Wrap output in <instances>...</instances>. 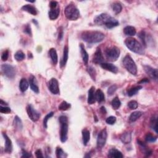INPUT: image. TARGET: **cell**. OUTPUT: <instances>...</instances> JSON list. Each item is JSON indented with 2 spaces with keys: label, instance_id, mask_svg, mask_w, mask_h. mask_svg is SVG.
Wrapping results in <instances>:
<instances>
[{
  "label": "cell",
  "instance_id": "cell-23",
  "mask_svg": "<svg viewBox=\"0 0 158 158\" xmlns=\"http://www.w3.org/2000/svg\"><path fill=\"white\" fill-rule=\"evenodd\" d=\"M49 55H50L51 61L54 65H56L58 61V57L56 50L54 48H51L49 51Z\"/></svg>",
  "mask_w": 158,
  "mask_h": 158
},
{
  "label": "cell",
  "instance_id": "cell-52",
  "mask_svg": "<svg viewBox=\"0 0 158 158\" xmlns=\"http://www.w3.org/2000/svg\"><path fill=\"white\" fill-rule=\"evenodd\" d=\"M149 80L148 79H142L140 81H139V84H145V83H148Z\"/></svg>",
  "mask_w": 158,
  "mask_h": 158
},
{
  "label": "cell",
  "instance_id": "cell-36",
  "mask_svg": "<svg viewBox=\"0 0 158 158\" xmlns=\"http://www.w3.org/2000/svg\"><path fill=\"white\" fill-rule=\"evenodd\" d=\"M56 154L57 157L58 158H63V157H66L67 156V154L60 147H58L56 150Z\"/></svg>",
  "mask_w": 158,
  "mask_h": 158
},
{
  "label": "cell",
  "instance_id": "cell-26",
  "mask_svg": "<svg viewBox=\"0 0 158 158\" xmlns=\"http://www.w3.org/2000/svg\"><path fill=\"white\" fill-rule=\"evenodd\" d=\"M136 32L137 31H136L135 28L132 26H127L124 29V33L127 36H134L136 34Z\"/></svg>",
  "mask_w": 158,
  "mask_h": 158
},
{
  "label": "cell",
  "instance_id": "cell-44",
  "mask_svg": "<svg viewBox=\"0 0 158 158\" xmlns=\"http://www.w3.org/2000/svg\"><path fill=\"white\" fill-rule=\"evenodd\" d=\"M116 122V117L114 116H110L106 119V122L109 125H113Z\"/></svg>",
  "mask_w": 158,
  "mask_h": 158
},
{
  "label": "cell",
  "instance_id": "cell-33",
  "mask_svg": "<svg viewBox=\"0 0 158 158\" xmlns=\"http://www.w3.org/2000/svg\"><path fill=\"white\" fill-rule=\"evenodd\" d=\"M111 105L112 107L114 109V110H117L118 109L121 107V102L119 99L118 97H116L115 98H114V100L111 102Z\"/></svg>",
  "mask_w": 158,
  "mask_h": 158
},
{
  "label": "cell",
  "instance_id": "cell-12",
  "mask_svg": "<svg viewBox=\"0 0 158 158\" xmlns=\"http://www.w3.org/2000/svg\"><path fill=\"white\" fill-rule=\"evenodd\" d=\"M144 70L145 72L147 74L149 77L154 80H157V77H158V72L157 69L152 68V67L150 66H147V65H145V66H143Z\"/></svg>",
  "mask_w": 158,
  "mask_h": 158
},
{
  "label": "cell",
  "instance_id": "cell-17",
  "mask_svg": "<svg viewBox=\"0 0 158 158\" xmlns=\"http://www.w3.org/2000/svg\"><path fill=\"white\" fill-rule=\"evenodd\" d=\"M108 157L111 158H122L124 157V156L120 151L115 148H112L109 151Z\"/></svg>",
  "mask_w": 158,
  "mask_h": 158
},
{
  "label": "cell",
  "instance_id": "cell-28",
  "mask_svg": "<svg viewBox=\"0 0 158 158\" xmlns=\"http://www.w3.org/2000/svg\"><path fill=\"white\" fill-rule=\"evenodd\" d=\"M29 86V84L25 79H22L19 83V88L22 92H25Z\"/></svg>",
  "mask_w": 158,
  "mask_h": 158
},
{
  "label": "cell",
  "instance_id": "cell-6",
  "mask_svg": "<svg viewBox=\"0 0 158 158\" xmlns=\"http://www.w3.org/2000/svg\"><path fill=\"white\" fill-rule=\"evenodd\" d=\"M124 66L127 71L133 75L137 74V67L133 59L130 55L125 56L122 60Z\"/></svg>",
  "mask_w": 158,
  "mask_h": 158
},
{
  "label": "cell",
  "instance_id": "cell-1",
  "mask_svg": "<svg viewBox=\"0 0 158 158\" xmlns=\"http://www.w3.org/2000/svg\"><path fill=\"white\" fill-rule=\"evenodd\" d=\"M94 22L98 25H105L107 29H112L119 25V22L116 19L106 13L96 16Z\"/></svg>",
  "mask_w": 158,
  "mask_h": 158
},
{
  "label": "cell",
  "instance_id": "cell-21",
  "mask_svg": "<svg viewBox=\"0 0 158 158\" xmlns=\"http://www.w3.org/2000/svg\"><path fill=\"white\" fill-rule=\"evenodd\" d=\"M95 100L98 103H102L105 100V96L104 93L100 89H98L96 91V92L95 93Z\"/></svg>",
  "mask_w": 158,
  "mask_h": 158
},
{
  "label": "cell",
  "instance_id": "cell-11",
  "mask_svg": "<svg viewBox=\"0 0 158 158\" xmlns=\"http://www.w3.org/2000/svg\"><path fill=\"white\" fill-rule=\"evenodd\" d=\"M48 86L50 91L54 95H58L59 93V83L57 79L52 78L48 83Z\"/></svg>",
  "mask_w": 158,
  "mask_h": 158
},
{
  "label": "cell",
  "instance_id": "cell-46",
  "mask_svg": "<svg viewBox=\"0 0 158 158\" xmlns=\"http://www.w3.org/2000/svg\"><path fill=\"white\" fill-rule=\"evenodd\" d=\"M8 57H9V51L8 50L4 51L1 55V59L3 61H6L8 59Z\"/></svg>",
  "mask_w": 158,
  "mask_h": 158
},
{
  "label": "cell",
  "instance_id": "cell-14",
  "mask_svg": "<svg viewBox=\"0 0 158 158\" xmlns=\"http://www.w3.org/2000/svg\"><path fill=\"white\" fill-rule=\"evenodd\" d=\"M100 66L103 69L107 70V71L111 72L114 74H117L118 72V68L111 63L103 62L102 64H100Z\"/></svg>",
  "mask_w": 158,
  "mask_h": 158
},
{
  "label": "cell",
  "instance_id": "cell-32",
  "mask_svg": "<svg viewBox=\"0 0 158 158\" xmlns=\"http://www.w3.org/2000/svg\"><path fill=\"white\" fill-rule=\"evenodd\" d=\"M142 89V86H137L133 87V88H130L128 91H127V95L129 96H132L135 95H136L137 93L141 90Z\"/></svg>",
  "mask_w": 158,
  "mask_h": 158
},
{
  "label": "cell",
  "instance_id": "cell-10",
  "mask_svg": "<svg viewBox=\"0 0 158 158\" xmlns=\"http://www.w3.org/2000/svg\"><path fill=\"white\" fill-rule=\"evenodd\" d=\"M27 112L30 119L33 122H37L40 117V114L35 110L31 105H29L27 106Z\"/></svg>",
  "mask_w": 158,
  "mask_h": 158
},
{
  "label": "cell",
  "instance_id": "cell-37",
  "mask_svg": "<svg viewBox=\"0 0 158 158\" xmlns=\"http://www.w3.org/2000/svg\"><path fill=\"white\" fill-rule=\"evenodd\" d=\"M70 107H71V105H70V104L67 103L66 101H64L59 106V110H61V111H67Z\"/></svg>",
  "mask_w": 158,
  "mask_h": 158
},
{
  "label": "cell",
  "instance_id": "cell-50",
  "mask_svg": "<svg viewBox=\"0 0 158 158\" xmlns=\"http://www.w3.org/2000/svg\"><path fill=\"white\" fill-rule=\"evenodd\" d=\"M63 37V30L62 27L59 29V35H58V40H61Z\"/></svg>",
  "mask_w": 158,
  "mask_h": 158
},
{
  "label": "cell",
  "instance_id": "cell-31",
  "mask_svg": "<svg viewBox=\"0 0 158 158\" xmlns=\"http://www.w3.org/2000/svg\"><path fill=\"white\" fill-rule=\"evenodd\" d=\"M112 9L113 10V11L116 14H118L122 11V5L121 4H120L119 3L116 2V3H114L112 4Z\"/></svg>",
  "mask_w": 158,
  "mask_h": 158
},
{
  "label": "cell",
  "instance_id": "cell-18",
  "mask_svg": "<svg viewBox=\"0 0 158 158\" xmlns=\"http://www.w3.org/2000/svg\"><path fill=\"white\" fill-rule=\"evenodd\" d=\"M80 53H81V58H82L83 61L84 62L86 65L88 64V59H89V56L88 54L87 53L86 51L85 50V46L83 44H80Z\"/></svg>",
  "mask_w": 158,
  "mask_h": 158
},
{
  "label": "cell",
  "instance_id": "cell-38",
  "mask_svg": "<svg viewBox=\"0 0 158 158\" xmlns=\"http://www.w3.org/2000/svg\"><path fill=\"white\" fill-rule=\"evenodd\" d=\"M87 71H88L89 75H90V77L92 78L93 80L95 81L96 80V72L95 69L93 67L90 66L87 68Z\"/></svg>",
  "mask_w": 158,
  "mask_h": 158
},
{
  "label": "cell",
  "instance_id": "cell-20",
  "mask_svg": "<svg viewBox=\"0 0 158 158\" xmlns=\"http://www.w3.org/2000/svg\"><path fill=\"white\" fill-rule=\"evenodd\" d=\"M69 57V48L67 46H66L64 48V51H63V56L61 61V66L64 67L66 66V64L67 62V59Z\"/></svg>",
  "mask_w": 158,
  "mask_h": 158
},
{
  "label": "cell",
  "instance_id": "cell-53",
  "mask_svg": "<svg viewBox=\"0 0 158 158\" xmlns=\"http://www.w3.org/2000/svg\"><path fill=\"white\" fill-rule=\"evenodd\" d=\"M100 111H101V112L102 114H106V109H105V107H101V109H100Z\"/></svg>",
  "mask_w": 158,
  "mask_h": 158
},
{
  "label": "cell",
  "instance_id": "cell-51",
  "mask_svg": "<svg viewBox=\"0 0 158 158\" xmlns=\"http://www.w3.org/2000/svg\"><path fill=\"white\" fill-rule=\"evenodd\" d=\"M35 155L37 157H43V155L41 150H38L35 152Z\"/></svg>",
  "mask_w": 158,
  "mask_h": 158
},
{
  "label": "cell",
  "instance_id": "cell-30",
  "mask_svg": "<svg viewBox=\"0 0 158 158\" xmlns=\"http://www.w3.org/2000/svg\"><path fill=\"white\" fill-rule=\"evenodd\" d=\"M142 114L143 113L141 111H135L130 114L129 117V121L130 122H135L142 116Z\"/></svg>",
  "mask_w": 158,
  "mask_h": 158
},
{
  "label": "cell",
  "instance_id": "cell-34",
  "mask_svg": "<svg viewBox=\"0 0 158 158\" xmlns=\"http://www.w3.org/2000/svg\"><path fill=\"white\" fill-rule=\"evenodd\" d=\"M25 54L22 51H18L16 52L14 54V58L18 61H22L25 59Z\"/></svg>",
  "mask_w": 158,
  "mask_h": 158
},
{
  "label": "cell",
  "instance_id": "cell-5",
  "mask_svg": "<svg viewBox=\"0 0 158 158\" xmlns=\"http://www.w3.org/2000/svg\"><path fill=\"white\" fill-rule=\"evenodd\" d=\"M65 15L70 20H76L80 17V11L74 4H70L64 10Z\"/></svg>",
  "mask_w": 158,
  "mask_h": 158
},
{
  "label": "cell",
  "instance_id": "cell-3",
  "mask_svg": "<svg viewBox=\"0 0 158 158\" xmlns=\"http://www.w3.org/2000/svg\"><path fill=\"white\" fill-rule=\"evenodd\" d=\"M124 43L125 46L131 51L140 54V55H143L145 53V50L142 45H141L140 42H138L136 39H133V38H127V39L125 40Z\"/></svg>",
  "mask_w": 158,
  "mask_h": 158
},
{
  "label": "cell",
  "instance_id": "cell-4",
  "mask_svg": "<svg viewBox=\"0 0 158 158\" xmlns=\"http://www.w3.org/2000/svg\"><path fill=\"white\" fill-rule=\"evenodd\" d=\"M59 121L61 125L60 129V139L61 142H66L67 140L68 135V119L65 116H61L59 118Z\"/></svg>",
  "mask_w": 158,
  "mask_h": 158
},
{
  "label": "cell",
  "instance_id": "cell-24",
  "mask_svg": "<svg viewBox=\"0 0 158 158\" xmlns=\"http://www.w3.org/2000/svg\"><path fill=\"white\" fill-rule=\"evenodd\" d=\"M121 140L124 144H129L132 140V134L130 132H125L121 137Z\"/></svg>",
  "mask_w": 158,
  "mask_h": 158
},
{
  "label": "cell",
  "instance_id": "cell-49",
  "mask_svg": "<svg viewBox=\"0 0 158 158\" xmlns=\"http://www.w3.org/2000/svg\"><path fill=\"white\" fill-rule=\"evenodd\" d=\"M50 6L51 9H55L57 8L58 6V2L54 1H52L50 2Z\"/></svg>",
  "mask_w": 158,
  "mask_h": 158
},
{
  "label": "cell",
  "instance_id": "cell-45",
  "mask_svg": "<svg viewBox=\"0 0 158 158\" xmlns=\"http://www.w3.org/2000/svg\"><path fill=\"white\" fill-rule=\"evenodd\" d=\"M0 112L1 113L8 114L11 112V108L8 107H3L2 106H1V107H0Z\"/></svg>",
  "mask_w": 158,
  "mask_h": 158
},
{
  "label": "cell",
  "instance_id": "cell-43",
  "mask_svg": "<svg viewBox=\"0 0 158 158\" xmlns=\"http://www.w3.org/2000/svg\"><path fill=\"white\" fill-rule=\"evenodd\" d=\"M117 89V86L116 85H113L111 86L110 88H108V90H107L108 95L112 96L114 93L116 92Z\"/></svg>",
  "mask_w": 158,
  "mask_h": 158
},
{
  "label": "cell",
  "instance_id": "cell-47",
  "mask_svg": "<svg viewBox=\"0 0 158 158\" xmlns=\"http://www.w3.org/2000/svg\"><path fill=\"white\" fill-rule=\"evenodd\" d=\"M25 34H27L29 35L32 36V31H31V27L29 25H27L25 27V29L24 30Z\"/></svg>",
  "mask_w": 158,
  "mask_h": 158
},
{
  "label": "cell",
  "instance_id": "cell-35",
  "mask_svg": "<svg viewBox=\"0 0 158 158\" xmlns=\"http://www.w3.org/2000/svg\"><path fill=\"white\" fill-rule=\"evenodd\" d=\"M150 123L151 128L154 129L156 133H157V117L156 116H153L151 118Z\"/></svg>",
  "mask_w": 158,
  "mask_h": 158
},
{
  "label": "cell",
  "instance_id": "cell-27",
  "mask_svg": "<svg viewBox=\"0 0 158 158\" xmlns=\"http://www.w3.org/2000/svg\"><path fill=\"white\" fill-rule=\"evenodd\" d=\"M90 139V133L88 130L84 129L82 130V140L83 143L85 146L88 144Z\"/></svg>",
  "mask_w": 158,
  "mask_h": 158
},
{
  "label": "cell",
  "instance_id": "cell-13",
  "mask_svg": "<svg viewBox=\"0 0 158 158\" xmlns=\"http://www.w3.org/2000/svg\"><path fill=\"white\" fill-rule=\"evenodd\" d=\"M104 61V57L100 48H98L93 57V62L96 64H101Z\"/></svg>",
  "mask_w": 158,
  "mask_h": 158
},
{
  "label": "cell",
  "instance_id": "cell-16",
  "mask_svg": "<svg viewBox=\"0 0 158 158\" xmlns=\"http://www.w3.org/2000/svg\"><path fill=\"white\" fill-rule=\"evenodd\" d=\"M29 84H30L32 90L34 91L35 93H39V86H38L37 85V81L36 80V79L34 75H32L29 77Z\"/></svg>",
  "mask_w": 158,
  "mask_h": 158
},
{
  "label": "cell",
  "instance_id": "cell-8",
  "mask_svg": "<svg viewBox=\"0 0 158 158\" xmlns=\"http://www.w3.org/2000/svg\"><path fill=\"white\" fill-rule=\"evenodd\" d=\"M1 70L3 74L9 79H14L15 76V69L11 65L8 64H3Z\"/></svg>",
  "mask_w": 158,
  "mask_h": 158
},
{
  "label": "cell",
  "instance_id": "cell-48",
  "mask_svg": "<svg viewBox=\"0 0 158 158\" xmlns=\"http://www.w3.org/2000/svg\"><path fill=\"white\" fill-rule=\"evenodd\" d=\"M22 154L21 156L22 157H32V154L30 153V152H27L26 151H24V150H22Z\"/></svg>",
  "mask_w": 158,
  "mask_h": 158
},
{
  "label": "cell",
  "instance_id": "cell-7",
  "mask_svg": "<svg viewBox=\"0 0 158 158\" xmlns=\"http://www.w3.org/2000/svg\"><path fill=\"white\" fill-rule=\"evenodd\" d=\"M120 53H121L120 50L116 46L106 48L105 51V54L107 59L111 62L116 61L120 56Z\"/></svg>",
  "mask_w": 158,
  "mask_h": 158
},
{
  "label": "cell",
  "instance_id": "cell-25",
  "mask_svg": "<svg viewBox=\"0 0 158 158\" xmlns=\"http://www.w3.org/2000/svg\"><path fill=\"white\" fill-rule=\"evenodd\" d=\"M95 87L92 86L88 91V103L89 105H93L95 103Z\"/></svg>",
  "mask_w": 158,
  "mask_h": 158
},
{
  "label": "cell",
  "instance_id": "cell-40",
  "mask_svg": "<svg viewBox=\"0 0 158 158\" xmlns=\"http://www.w3.org/2000/svg\"><path fill=\"white\" fill-rule=\"evenodd\" d=\"M145 140L148 143H153L157 140V137L151 133H148L146 135Z\"/></svg>",
  "mask_w": 158,
  "mask_h": 158
},
{
  "label": "cell",
  "instance_id": "cell-19",
  "mask_svg": "<svg viewBox=\"0 0 158 158\" xmlns=\"http://www.w3.org/2000/svg\"><path fill=\"white\" fill-rule=\"evenodd\" d=\"M22 10H23L24 11H26L34 15H36L37 14V9L34 6H32V5L30 4L24 5V6L22 8Z\"/></svg>",
  "mask_w": 158,
  "mask_h": 158
},
{
  "label": "cell",
  "instance_id": "cell-41",
  "mask_svg": "<svg viewBox=\"0 0 158 158\" xmlns=\"http://www.w3.org/2000/svg\"><path fill=\"white\" fill-rule=\"evenodd\" d=\"M53 114H54L53 112H51L50 113H48L47 115L45 117L44 119H43V125H44V127L45 129H47V127H48L47 123H48V120L50 119L53 116Z\"/></svg>",
  "mask_w": 158,
  "mask_h": 158
},
{
  "label": "cell",
  "instance_id": "cell-42",
  "mask_svg": "<svg viewBox=\"0 0 158 158\" xmlns=\"http://www.w3.org/2000/svg\"><path fill=\"white\" fill-rule=\"evenodd\" d=\"M128 107L130 109V110H136L138 107V103L136 101H130V102H129L128 103Z\"/></svg>",
  "mask_w": 158,
  "mask_h": 158
},
{
  "label": "cell",
  "instance_id": "cell-2",
  "mask_svg": "<svg viewBox=\"0 0 158 158\" xmlns=\"http://www.w3.org/2000/svg\"><path fill=\"white\" fill-rule=\"evenodd\" d=\"M81 38L86 43H97L104 40L105 35L98 31H86L81 34Z\"/></svg>",
  "mask_w": 158,
  "mask_h": 158
},
{
  "label": "cell",
  "instance_id": "cell-22",
  "mask_svg": "<svg viewBox=\"0 0 158 158\" xmlns=\"http://www.w3.org/2000/svg\"><path fill=\"white\" fill-rule=\"evenodd\" d=\"M60 13V9L59 8H56L55 9H51V10L49 11V18L52 20H56L59 15Z\"/></svg>",
  "mask_w": 158,
  "mask_h": 158
},
{
  "label": "cell",
  "instance_id": "cell-39",
  "mask_svg": "<svg viewBox=\"0 0 158 158\" xmlns=\"http://www.w3.org/2000/svg\"><path fill=\"white\" fill-rule=\"evenodd\" d=\"M138 37L140 39L141 43H142V45H144V46H146V34L144 31H141L138 35Z\"/></svg>",
  "mask_w": 158,
  "mask_h": 158
},
{
  "label": "cell",
  "instance_id": "cell-9",
  "mask_svg": "<svg viewBox=\"0 0 158 158\" xmlns=\"http://www.w3.org/2000/svg\"><path fill=\"white\" fill-rule=\"evenodd\" d=\"M107 133L106 129H103L99 133L98 135L97 141H96V145L97 148L101 149L103 147H104L107 140Z\"/></svg>",
  "mask_w": 158,
  "mask_h": 158
},
{
  "label": "cell",
  "instance_id": "cell-29",
  "mask_svg": "<svg viewBox=\"0 0 158 158\" xmlns=\"http://www.w3.org/2000/svg\"><path fill=\"white\" fill-rule=\"evenodd\" d=\"M14 127L16 130H22L23 128L22 122L20 119L17 116L14 117Z\"/></svg>",
  "mask_w": 158,
  "mask_h": 158
},
{
  "label": "cell",
  "instance_id": "cell-15",
  "mask_svg": "<svg viewBox=\"0 0 158 158\" xmlns=\"http://www.w3.org/2000/svg\"><path fill=\"white\" fill-rule=\"evenodd\" d=\"M3 135L5 140V146H4L5 152H8V153H11L13 151L12 141L8 137V135L6 133H3Z\"/></svg>",
  "mask_w": 158,
  "mask_h": 158
}]
</instances>
